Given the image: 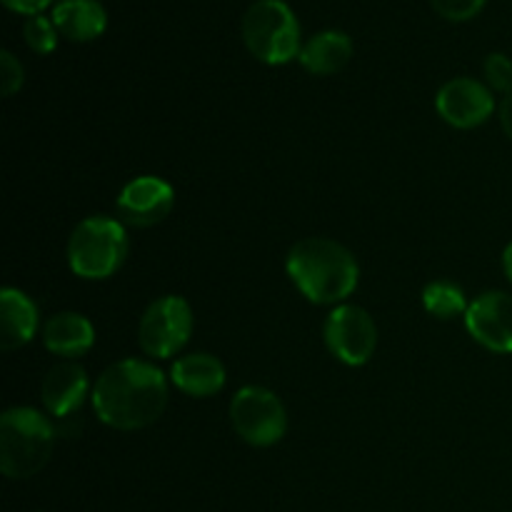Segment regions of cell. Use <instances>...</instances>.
I'll use <instances>...</instances> for the list:
<instances>
[{"mask_svg":"<svg viewBox=\"0 0 512 512\" xmlns=\"http://www.w3.org/2000/svg\"><path fill=\"white\" fill-rule=\"evenodd\" d=\"M168 395V378L158 365L140 358H125L100 373L90 403L100 423L130 433L158 423L168 408Z\"/></svg>","mask_w":512,"mask_h":512,"instance_id":"cell-1","label":"cell"},{"mask_svg":"<svg viewBox=\"0 0 512 512\" xmlns=\"http://www.w3.org/2000/svg\"><path fill=\"white\" fill-rule=\"evenodd\" d=\"M285 273L313 305H343L360 283V265L333 238H303L290 248Z\"/></svg>","mask_w":512,"mask_h":512,"instance_id":"cell-2","label":"cell"},{"mask_svg":"<svg viewBox=\"0 0 512 512\" xmlns=\"http://www.w3.org/2000/svg\"><path fill=\"white\" fill-rule=\"evenodd\" d=\"M55 428L40 410L10 408L0 418V470L10 480H28L48 465Z\"/></svg>","mask_w":512,"mask_h":512,"instance_id":"cell-3","label":"cell"},{"mask_svg":"<svg viewBox=\"0 0 512 512\" xmlns=\"http://www.w3.org/2000/svg\"><path fill=\"white\" fill-rule=\"evenodd\" d=\"M128 258V233L120 220L90 215L78 223L68 240V265L83 280H108Z\"/></svg>","mask_w":512,"mask_h":512,"instance_id":"cell-4","label":"cell"},{"mask_svg":"<svg viewBox=\"0 0 512 512\" xmlns=\"http://www.w3.org/2000/svg\"><path fill=\"white\" fill-rule=\"evenodd\" d=\"M245 48L265 65H285L300 55V25L283 0H255L243 15Z\"/></svg>","mask_w":512,"mask_h":512,"instance_id":"cell-5","label":"cell"},{"mask_svg":"<svg viewBox=\"0 0 512 512\" xmlns=\"http://www.w3.org/2000/svg\"><path fill=\"white\" fill-rule=\"evenodd\" d=\"M235 435L253 448H273L288 433V410L273 390L245 385L230 400Z\"/></svg>","mask_w":512,"mask_h":512,"instance_id":"cell-6","label":"cell"},{"mask_svg":"<svg viewBox=\"0 0 512 512\" xmlns=\"http://www.w3.org/2000/svg\"><path fill=\"white\" fill-rule=\"evenodd\" d=\"M193 335V308L180 295H163L145 308L138 325V343L148 358L178 355Z\"/></svg>","mask_w":512,"mask_h":512,"instance_id":"cell-7","label":"cell"},{"mask_svg":"<svg viewBox=\"0 0 512 512\" xmlns=\"http://www.w3.org/2000/svg\"><path fill=\"white\" fill-rule=\"evenodd\" d=\"M323 338L335 360L348 368H363L378 350V325L365 308L343 303L325 318Z\"/></svg>","mask_w":512,"mask_h":512,"instance_id":"cell-8","label":"cell"},{"mask_svg":"<svg viewBox=\"0 0 512 512\" xmlns=\"http://www.w3.org/2000/svg\"><path fill=\"white\" fill-rule=\"evenodd\" d=\"M120 220L130 228H153L163 223L175 208L173 185L158 175H138L123 185L115 200Z\"/></svg>","mask_w":512,"mask_h":512,"instance_id":"cell-9","label":"cell"},{"mask_svg":"<svg viewBox=\"0 0 512 512\" xmlns=\"http://www.w3.org/2000/svg\"><path fill=\"white\" fill-rule=\"evenodd\" d=\"M435 110L450 128L473 130L493 118L495 95L480 80L453 78L435 95Z\"/></svg>","mask_w":512,"mask_h":512,"instance_id":"cell-10","label":"cell"},{"mask_svg":"<svg viewBox=\"0 0 512 512\" xmlns=\"http://www.w3.org/2000/svg\"><path fill=\"white\" fill-rule=\"evenodd\" d=\"M470 338L490 353H512V295L488 290L470 303L465 313Z\"/></svg>","mask_w":512,"mask_h":512,"instance_id":"cell-11","label":"cell"},{"mask_svg":"<svg viewBox=\"0 0 512 512\" xmlns=\"http://www.w3.org/2000/svg\"><path fill=\"white\" fill-rule=\"evenodd\" d=\"M88 395H93L88 373H85L83 365L75 363V360L55 363L53 368L45 373L43 383H40V400H43V408L58 420L73 418V415L83 408Z\"/></svg>","mask_w":512,"mask_h":512,"instance_id":"cell-12","label":"cell"},{"mask_svg":"<svg viewBox=\"0 0 512 512\" xmlns=\"http://www.w3.org/2000/svg\"><path fill=\"white\" fill-rule=\"evenodd\" d=\"M225 365L210 353L183 355L170 368V383L190 398H213L225 388Z\"/></svg>","mask_w":512,"mask_h":512,"instance_id":"cell-13","label":"cell"},{"mask_svg":"<svg viewBox=\"0 0 512 512\" xmlns=\"http://www.w3.org/2000/svg\"><path fill=\"white\" fill-rule=\"evenodd\" d=\"M38 305L18 288L0 293V348L5 353L25 348L38 333Z\"/></svg>","mask_w":512,"mask_h":512,"instance_id":"cell-14","label":"cell"},{"mask_svg":"<svg viewBox=\"0 0 512 512\" xmlns=\"http://www.w3.org/2000/svg\"><path fill=\"white\" fill-rule=\"evenodd\" d=\"M43 343L53 355L65 360L83 358L95 345V328L80 313H55L43 325Z\"/></svg>","mask_w":512,"mask_h":512,"instance_id":"cell-15","label":"cell"},{"mask_svg":"<svg viewBox=\"0 0 512 512\" xmlns=\"http://www.w3.org/2000/svg\"><path fill=\"white\" fill-rule=\"evenodd\" d=\"M50 20L58 33L73 43H90L108 28V15L98 0H60L55 3Z\"/></svg>","mask_w":512,"mask_h":512,"instance_id":"cell-16","label":"cell"},{"mask_svg":"<svg viewBox=\"0 0 512 512\" xmlns=\"http://www.w3.org/2000/svg\"><path fill=\"white\" fill-rule=\"evenodd\" d=\"M353 58V40L340 30H323L315 33L308 43L300 48V65L313 75L340 73Z\"/></svg>","mask_w":512,"mask_h":512,"instance_id":"cell-17","label":"cell"},{"mask_svg":"<svg viewBox=\"0 0 512 512\" xmlns=\"http://www.w3.org/2000/svg\"><path fill=\"white\" fill-rule=\"evenodd\" d=\"M423 308L425 313L438 320H455L468 313L470 303L465 298V290L450 280H433L423 288Z\"/></svg>","mask_w":512,"mask_h":512,"instance_id":"cell-18","label":"cell"},{"mask_svg":"<svg viewBox=\"0 0 512 512\" xmlns=\"http://www.w3.org/2000/svg\"><path fill=\"white\" fill-rule=\"evenodd\" d=\"M23 38L33 53L48 55L58 45V28L45 15H30L23 25Z\"/></svg>","mask_w":512,"mask_h":512,"instance_id":"cell-19","label":"cell"},{"mask_svg":"<svg viewBox=\"0 0 512 512\" xmlns=\"http://www.w3.org/2000/svg\"><path fill=\"white\" fill-rule=\"evenodd\" d=\"M485 85L493 93H512V60L505 53H490L483 63Z\"/></svg>","mask_w":512,"mask_h":512,"instance_id":"cell-20","label":"cell"},{"mask_svg":"<svg viewBox=\"0 0 512 512\" xmlns=\"http://www.w3.org/2000/svg\"><path fill=\"white\" fill-rule=\"evenodd\" d=\"M23 80H25V70L20 65V60L15 58L10 50H3L0 53V90H3L5 98L18 93L23 88Z\"/></svg>","mask_w":512,"mask_h":512,"instance_id":"cell-21","label":"cell"},{"mask_svg":"<svg viewBox=\"0 0 512 512\" xmlns=\"http://www.w3.org/2000/svg\"><path fill=\"white\" fill-rule=\"evenodd\" d=\"M430 3H433V8L438 10L443 18L463 23V20L475 18V15L485 8L488 0H430Z\"/></svg>","mask_w":512,"mask_h":512,"instance_id":"cell-22","label":"cell"},{"mask_svg":"<svg viewBox=\"0 0 512 512\" xmlns=\"http://www.w3.org/2000/svg\"><path fill=\"white\" fill-rule=\"evenodd\" d=\"M5 8H10L13 13H20V15H40V10L48 8L53 0H3Z\"/></svg>","mask_w":512,"mask_h":512,"instance_id":"cell-23","label":"cell"},{"mask_svg":"<svg viewBox=\"0 0 512 512\" xmlns=\"http://www.w3.org/2000/svg\"><path fill=\"white\" fill-rule=\"evenodd\" d=\"M500 125H503L505 135L512 140V93L505 95L500 103Z\"/></svg>","mask_w":512,"mask_h":512,"instance_id":"cell-24","label":"cell"},{"mask_svg":"<svg viewBox=\"0 0 512 512\" xmlns=\"http://www.w3.org/2000/svg\"><path fill=\"white\" fill-rule=\"evenodd\" d=\"M503 273H505V278L512 283V243L505 245V250H503Z\"/></svg>","mask_w":512,"mask_h":512,"instance_id":"cell-25","label":"cell"}]
</instances>
